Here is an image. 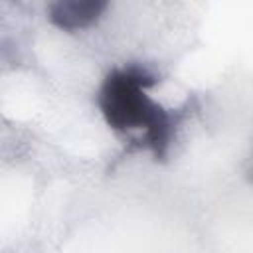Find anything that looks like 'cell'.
I'll return each mask as SVG.
<instances>
[{"label": "cell", "instance_id": "cell-1", "mask_svg": "<svg viewBox=\"0 0 253 253\" xmlns=\"http://www.w3.org/2000/svg\"><path fill=\"white\" fill-rule=\"evenodd\" d=\"M156 85V75L142 65H123L107 73L99 87L97 105L109 128L119 134H138V142L154 158L168 156L180 115L156 103L148 89Z\"/></svg>", "mask_w": 253, "mask_h": 253}, {"label": "cell", "instance_id": "cell-2", "mask_svg": "<svg viewBox=\"0 0 253 253\" xmlns=\"http://www.w3.org/2000/svg\"><path fill=\"white\" fill-rule=\"evenodd\" d=\"M107 6L105 0H57L49 4L47 18L55 28L75 32L95 24Z\"/></svg>", "mask_w": 253, "mask_h": 253}]
</instances>
